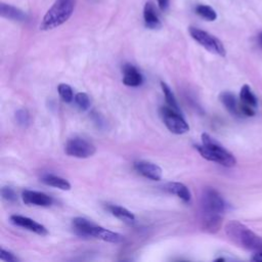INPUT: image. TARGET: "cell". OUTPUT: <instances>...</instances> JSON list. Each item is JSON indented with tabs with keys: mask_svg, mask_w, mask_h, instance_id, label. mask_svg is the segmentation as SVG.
<instances>
[{
	"mask_svg": "<svg viewBox=\"0 0 262 262\" xmlns=\"http://www.w3.org/2000/svg\"><path fill=\"white\" fill-rule=\"evenodd\" d=\"M76 0H55L40 24V30H53L64 24L73 14Z\"/></svg>",
	"mask_w": 262,
	"mask_h": 262,
	"instance_id": "obj_3",
	"label": "cell"
},
{
	"mask_svg": "<svg viewBox=\"0 0 262 262\" xmlns=\"http://www.w3.org/2000/svg\"><path fill=\"white\" fill-rule=\"evenodd\" d=\"M161 87H162V90H163V93H164L165 100H166L167 104H168L170 107H172V108H174V110H176V111L179 112L178 103H177L176 98H175V96H174L172 90L170 89V87H169L165 82H161Z\"/></svg>",
	"mask_w": 262,
	"mask_h": 262,
	"instance_id": "obj_23",
	"label": "cell"
},
{
	"mask_svg": "<svg viewBox=\"0 0 262 262\" xmlns=\"http://www.w3.org/2000/svg\"><path fill=\"white\" fill-rule=\"evenodd\" d=\"M41 181L46 185L56 187L61 190H70L71 189V183L67 179L56 176V175H53V174H44L41 177Z\"/></svg>",
	"mask_w": 262,
	"mask_h": 262,
	"instance_id": "obj_19",
	"label": "cell"
},
{
	"mask_svg": "<svg viewBox=\"0 0 262 262\" xmlns=\"http://www.w3.org/2000/svg\"><path fill=\"white\" fill-rule=\"evenodd\" d=\"M201 205L202 214L206 215H223L226 210V203L221 194L211 187L204 189Z\"/></svg>",
	"mask_w": 262,
	"mask_h": 262,
	"instance_id": "obj_4",
	"label": "cell"
},
{
	"mask_svg": "<svg viewBox=\"0 0 262 262\" xmlns=\"http://www.w3.org/2000/svg\"><path fill=\"white\" fill-rule=\"evenodd\" d=\"M189 34L193 40H195L200 45L206 48L208 51L215 53L220 56L226 55V50L222 42L215 36L211 35L210 33L201 30L195 27H189L188 29Z\"/></svg>",
	"mask_w": 262,
	"mask_h": 262,
	"instance_id": "obj_5",
	"label": "cell"
},
{
	"mask_svg": "<svg viewBox=\"0 0 262 262\" xmlns=\"http://www.w3.org/2000/svg\"><path fill=\"white\" fill-rule=\"evenodd\" d=\"M160 115L168 130L174 134H184L189 130V126L180 113L172 107L162 106Z\"/></svg>",
	"mask_w": 262,
	"mask_h": 262,
	"instance_id": "obj_6",
	"label": "cell"
},
{
	"mask_svg": "<svg viewBox=\"0 0 262 262\" xmlns=\"http://www.w3.org/2000/svg\"><path fill=\"white\" fill-rule=\"evenodd\" d=\"M106 209L112 213V215H114L115 217H117L118 219H120L123 222L133 223L135 221L134 214L131 211H129L128 209H126V208H124L122 206L107 205Z\"/></svg>",
	"mask_w": 262,
	"mask_h": 262,
	"instance_id": "obj_20",
	"label": "cell"
},
{
	"mask_svg": "<svg viewBox=\"0 0 262 262\" xmlns=\"http://www.w3.org/2000/svg\"><path fill=\"white\" fill-rule=\"evenodd\" d=\"M194 147L208 161L218 163L224 167H233L236 164L234 156L207 133L202 134V144H195Z\"/></svg>",
	"mask_w": 262,
	"mask_h": 262,
	"instance_id": "obj_2",
	"label": "cell"
},
{
	"mask_svg": "<svg viewBox=\"0 0 262 262\" xmlns=\"http://www.w3.org/2000/svg\"><path fill=\"white\" fill-rule=\"evenodd\" d=\"M90 237H95L112 244H119L124 239V236L122 234L108 230L94 223L91 225V228H90Z\"/></svg>",
	"mask_w": 262,
	"mask_h": 262,
	"instance_id": "obj_11",
	"label": "cell"
},
{
	"mask_svg": "<svg viewBox=\"0 0 262 262\" xmlns=\"http://www.w3.org/2000/svg\"><path fill=\"white\" fill-rule=\"evenodd\" d=\"M165 190L175 194L184 203H189L191 200V194L188 187L181 182H169L165 185Z\"/></svg>",
	"mask_w": 262,
	"mask_h": 262,
	"instance_id": "obj_15",
	"label": "cell"
},
{
	"mask_svg": "<svg viewBox=\"0 0 262 262\" xmlns=\"http://www.w3.org/2000/svg\"><path fill=\"white\" fill-rule=\"evenodd\" d=\"M0 259L2 261H6V262H16L18 260L11 252L6 251L3 248H1V250H0Z\"/></svg>",
	"mask_w": 262,
	"mask_h": 262,
	"instance_id": "obj_28",
	"label": "cell"
},
{
	"mask_svg": "<svg viewBox=\"0 0 262 262\" xmlns=\"http://www.w3.org/2000/svg\"><path fill=\"white\" fill-rule=\"evenodd\" d=\"M134 169L145 178L154 181H159L162 179L163 171L160 166L148 161H136L134 162Z\"/></svg>",
	"mask_w": 262,
	"mask_h": 262,
	"instance_id": "obj_8",
	"label": "cell"
},
{
	"mask_svg": "<svg viewBox=\"0 0 262 262\" xmlns=\"http://www.w3.org/2000/svg\"><path fill=\"white\" fill-rule=\"evenodd\" d=\"M93 223L85 218L76 217L72 221L74 232L82 237H90V228Z\"/></svg>",
	"mask_w": 262,
	"mask_h": 262,
	"instance_id": "obj_18",
	"label": "cell"
},
{
	"mask_svg": "<svg viewBox=\"0 0 262 262\" xmlns=\"http://www.w3.org/2000/svg\"><path fill=\"white\" fill-rule=\"evenodd\" d=\"M1 195L5 201H7L9 203H13L16 201V193L11 187H7V186L2 187Z\"/></svg>",
	"mask_w": 262,
	"mask_h": 262,
	"instance_id": "obj_27",
	"label": "cell"
},
{
	"mask_svg": "<svg viewBox=\"0 0 262 262\" xmlns=\"http://www.w3.org/2000/svg\"><path fill=\"white\" fill-rule=\"evenodd\" d=\"M57 91H58V94H59L60 98L64 102H71L75 97L72 87L70 85L66 84V83H60L57 86Z\"/></svg>",
	"mask_w": 262,
	"mask_h": 262,
	"instance_id": "obj_24",
	"label": "cell"
},
{
	"mask_svg": "<svg viewBox=\"0 0 262 262\" xmlns=\"http://www.w3.org/2000/svg\"><path fill=\"white\" fill-rule=\"evenodd\" d=\"M239 100L242 103L246 104V105H249V106H252V107H256L257 104H258V101H257V98L256 96L254 95V93L251 91V88L249 85L245 84L242 88H241V91H239Z\"/></svg>",
	"mask_w": 262,
	"mask_h": 262,
	"instance_id": "obj_21",
	"label": "cell"
},
{
	"mask_svg": "<svg viewBox=\"0 0 262 262\" xmlns=\"http://www.w3.org/2000/svg\"><path fill=\"white\" fill-rule=\"evenodd\" d=\"M0 13L3 17L16 21H24L28 18L27 14L23 10L3 2L0 4Z\"/></svg>",
	"mask_w": 262,
	"mask_h": 262,
	"instance_id": "obj_16",
	"label": "cell"
},
{
	"mask_svg": "<svg viewBox=\"0 0 262 262\" xmlns=\"http://www.w3.org/2000/svg\"><path fill=\"white\" fill-rule=\"evenodd\" d=\"M10 221L14 225L26 228V229H28L32 232H35L39 235H46L48 233V230L46 229L45 226H43L42 224L38 223L37 221H35L29 217H26V216L12 215V216H10Z\"/></svg>",
	"mask_w": 262,
	"mask_h": 262,
	"instance_id": "obj_10",
	"label": "cell"
},
{
	"mask_svg": "<svg viewBox=\"0 0 262 262\" xmlns=\"http://www.w3.org/2000/svg\"><path fill=\"white\" fill-rule=\"evenodd\" d=\"M169 1L170 0H157L158 2V5H159V8L162 10V11H166L169 7Z\"/></svg>",
	"mask_w": 262,
	"mask_h": 262,
	"instance_id": "obj_29",
	"label": "cell"
},
{
	"mask_svg": "<svg viewBox=\"0 0 262 262\" xmlns=\"http://www.w3.org/2000/svg\"><path fill=\"white\" fill-rule=\"evenodd\" d=\"M219 99L224 105V107L233 116L241 117V108H239V102L236 100V97L233 93L229 91H223L219 95Z\"/></svg>",
	"mask_w": 262,
	"mask_h": 262,
	"instance_id": "obj_14",
	"label": "cell"
},
{
	"mask_svg": "<svg viewBox=\"0 0 262 262\" xmlns=\"http://www.w3.org/2000/svg\"><path fill=\"white\" fill-rule=\"evenodd\" d=\"M64 151L68 156L79 159H86L93 156L96 151V148L90 141L84 138L74 137L69 139L66 143Z\"/></svg>",
	"mask_w": 262,
	"mask_h": 262,
	"instance_id": "obj_7",
	"label": "cell"
},
{
	"mask_svg": "<svg viewBox=\"0 0 262 262\" xmlns=\"http://www.w3.org/2000/svg\"><path fill=\"white\" fill-rule=\"evenodd\" d=\"M202 224L204 230L210 233H216L222 224V215H206L203 214Z\"/></svg>",
	"mask_w": 262,
	"mask_h": 262,
	"instance_id": "obj_17",
	"label": "cell"
},
{
	"mask_svg": "<svg viewBox=\"0 0 262 262\" xmlns=\"http://www.w3.org/2000/svg\"><path fill=\"white\" fill-rule=\"evenodd\" d=\"M225 233L232 243L241 248L254 253L262 251V237L239 221H228L225 224Z\"/></svg>",
	"mask_w": 262,
	"mask_h": 262,
	"instance_id": "obj_1",
	"label": "cell"
},
{
	"mask_svg": "<svg viewBox=\"0 0 262 262\" xmlns=\"http://www.w3.org/2000/svg\"><path fill=\"white\" fill-rule=\"evenodd\" d=\"M194 11L198 15H200L202 18H204L208 21H213L217 18L216 11L211 6L206 5V4H198L194 7Z\"/></svg>",
	"mask_w": 262,
	"mask_h": 262,
	"instance_id": "obj_22",
	"label": "cell"
},
{
	"mask_svg": "<svg viewBox=\"0 0 262 262\" xmlns=\"http://www.w3.org/2000/svg\"><path fill=\"white\" fill-rule=\"evenodd\" d=\"M252 260L256 261V262H262V251L254 253V255L252 257Z\"/></svg>",
	"mask_w": 262,
	"mask_h": 262,
	"instance_id": "obj_30",
	"label": "cell"
},
{
	"mask_svg": "<svg viewBox=\"0 0 262 262\" xmlns=\"http://www.w3.org/2000/svg\"><path fill=\"white\" fill-rule=\"evenodd\" d=\"M75 103L77 104V106L82 110V111H86L89 108L90 106V98L89 96L84 93V92H78L75 97H74Z\"/></svg>",
	"mask_w": 262,
	"mask_h": 262,
	"instance_id": "obj_25",
	"label": "cell"
},
{
	"mask_svg": "<svg viewBox=\"0 0 262 262\" xmlns=\"http://www.w3.org/2000/svg\"><path fill=\"white\" fill-rule=\"evenodd\" d=\"M123 83L127 86L137 87L141 85L143 78L139 71L131 63H126L123 66Z\"/></svg>",
	"mask_w": 262,
	"mask_h": 262,
	"instance_id": "obj_12",
	"label": "cell"
},
{
	"mask_svg": "<svg viewBox=\"0 0 262 262\" xmlns=\"http://www.w3.org/2000/svg\"><path fill=\"white\" fill-rule=\"evenodd\" d=\"M23 202L29 206H39V207H49L52 205L53 200L50 195L36 190L25 189L21 192Z\"/></svg>",
	"mask_w": 262,
	"mask_h": 262,
	"instance_id": "obj_9",
	"label": "cell"
},
{
	"mask_svg": "<svg viewBox=\"0 0 262 262\" xmlns=\"http://www.w3.org/2000/svg\"><path fill=\"white\" fill-rule=\"evenodd\" d=\"M258 43L260 46H262V32L258 35Z\"/></svg>",
	"mask_w": 262,
	"mask_h": 262,
	"instance_id": "obj_31",
	"label": "cell"
},
{
	"mask_svg": "<svg viewBox=\"0 0 262 262\" xmlns=\"http://www.w3.org/2000/svg\"><path fill=\"white\" fill-rule=\"evenodd\" d=\"M15 119H16V122H17L18 125H20L23 127H26L27 125H29L30 115L26 110L21 108V110H18L15 113Z\"/></svg>",
	"mask_w": 262,
	"mask_h": 262,
	"instance_id": "obj_26",
	"label": "cell"
},
{
	"mask_svg": "<svg viewBox=\"0 0 262 262\" xmlns=\"http://www.w3.org/2000/svg\"><path fill=\"white\" fill-rule=\"evenodd\" d=\"M143 20L145 27L150 30H157L162 27L156 7L151 2H146L143 7Z\"/></svg>",
	"mask_w": 262,
	"mask_h": 262,
	"instance_id": "obj_13",
	"label": "cell"
}]
</instances>
